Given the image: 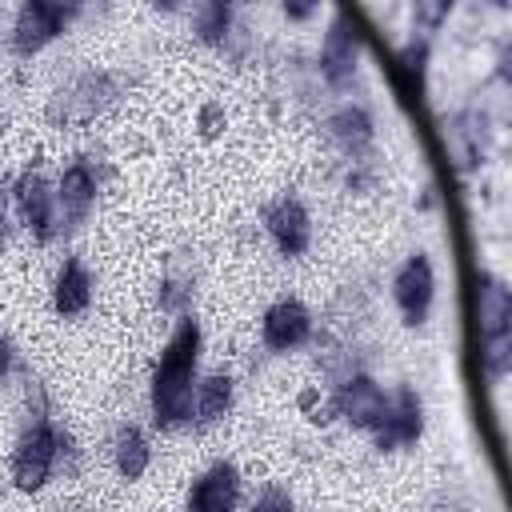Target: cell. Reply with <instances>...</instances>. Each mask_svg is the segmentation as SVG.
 Segmentation results:
<instances>
[{
	"label": "cell",
	"instance_id": "cell-1",
	"mask_svg": "<svg viewBox=\"0 0 512 512\" xmlns=\"http://www.w3.org/2000/svg\"><path fill=\"white\" fill-rule=\"evenodd\" d=\"M200 348H204L200 324L192 316H180L152 364V376H148V412L160 432L188 428L192 392L200 380Z\"/></svg>",
	"mask_w": 512,
	"mask_h": 512
},
{
	"label": "cell",
	"instance_id": "cell-2",
	"mask_svg": "<svg viewBox=\"0 0 512 512\" xmlns=\"http://www.w3.org/2000/svg\"><path fill=\"white\" fill-rule=\"evenodd\" d=\"M64 452H68V436H64L60 424L52 420L48 400H40V404L24 416V428H20L16 448H12V456H8L12 488H16V492H40V488L56 476Z\"/></svg>",
	"mask_w": 512,
	"mask_h": 512
},
{
	"label": "cell",
	"instance_id": "cell-3",
	"mask_svg": "<svg viewBox=\"0 0 512 512\" xmlns=\"http://www.w3.org/2000/svg\"><path fill=\"white\" fill-rule=\"evenodd\" d=\"M80 16L76 4H60V0H24L16 12H12V24L4 32L8 40V52L28 60V56H40L52 40H60L68 32V24Z\"/></svg>",
	"mask_w": 512,
	"mask_h": 512
},
{
	"label": "cell",
	"instance_id": "cell-4",
	"mask_svg": "<svg viewBox=\"0 0 512 512\" xmlns=\"http://www.w3.org/2000/svg\"><path fill=\"white\" fill-rule=\"evenodd\" d=\"M12 212L20 220V228L36 240V244H56L64 236L60 228V208H56V180H48L40 168H24L12 188H8Z\"/></svg>",
	"mask_w": 512,
	"mask_h": 512
},
{
	"label": "cell",
	"instance_id": "cell-5",
	"mask_svg": "<svg viewBox=\"0 0 512 512\" xmlns=\"http://www.w3.org/2000/svg\"><path fill=\"white\" fill-rule=\"evenodd\" d=\"M116 100H120V76L84 68L64 88H56V96L48 100V120L52 124H88Z\"/></svg>",
	"mask_w": 512,
	"mask_h": 512
},
{
	"label": "cell",
	"instance_id": "cell-6",
	"mask_svg": "<svg viewBox=\"0 0 512 512\" xmlns=\"http://www.w3.org/2000/svg\"><path fill=\"white\" fill-rule=\"evenodd\" d=\"M392 304L408 328L428 324L436 304V264L428 252H408L392 272Z\"/></svg>",
	"mask_w": 512,
	"mask_h": 512
},
{
	"label": "cell",
	"instance_id": "cell-7",
	"mask_svg": "<svg viewBox=\"0 0 512 512\" xmlns=\"http://www.w3.org/2000/svg\"><path fill=\"white\" fill-rule=\"evenodd\" d=\"M380 452H404L424 436V400L412 384H396L388 392V408L380 424L368 432Z\"/></svg>",
	"mask_w": 512,
	"mask_h": 512
},
{
	"label": "cell",
	"instance_id": "cell-8",
	"mask_svg": "<svg viewBox=\"0 0 512 512\" xmlns=\"http://www.w3.org/2000/svg\"><path fill=\"white\" fill-rule=\"evenodd\" d=\"M316 64H320L324 84L336 88V92H344L356 80V72H360V32L348 20V12H332V20H328V28L320 36Z\"/></svg>",
	"mask_w": 512,
	"mask_h": 512
},
{
	"label": "cell",
	"instance_id": "cell-9",
	"mask_svg": "<svg viewBox=\"0 0 512 512\" xmlns=\"http://www.w3.org/2000/svg\"><path fill=\"white\" fill-rule=\"evenodd\" d=\"M260 220H264V232L280 256L292 260V256H304L312 248V212L296 192H280L276 200H268Z\"/></svg>",
	"mask_w": 512,
	"mask_h": 512
},
{
	"label": "cell",
	"instance_id": "cell-10",
	"mask_svg": "<svg viewBox=\"0 0 512 512\" xmlns=\"http://www.w3.org/2000/svg\"><path fill=\"white\" fill-rule=\"evenodd\" d=\"M384 408H388V388L368 372H348L332 388V412L356 432H372L380 424Z\"/></svg>",
	"mask_w": 512,
	"mask_h": 512
},
{
	"label": "cell",
	"instance_id": "cell-11",
	"mask_svg": "<svg viewBox=\"0 0 512 512\" xmlns=\"http://www.w3.org/2000/svg\"><path fill=\"white\" fill-rule=\"evenodd\" d=\"M312 332H316V320H312L308 304L296 300V296L272 300V304L264 308V316H260V344H264L272 356H288V352L304 348V344L312 340Z\"/></svg>",
	"mask_w": 512,
	"mask_h": 512
},
{
	"label": "cell",
	"instance_id": "cell-12",
	"mask_svg": "<svg viewBox=\"0 0 512 512\" xmlns=\"http://www.w3.org/2000/svg\"><path fill=\"white\" fill-rule=\"evenodd\" d=\"M324 132H328L332 148H336L344 160L360 164V160H368V152H372L376 120H372L368 104H360V100H340V104L324 116Z\"/></svg>",
	"mask_w": 512,
	"mask_h": 512
},
{
	"label": "cell",
	"instance_id": "cell-13",
	"mask_svg": "<svg viewBox=\"0 0 512 512\" xmlns=\"http://www.w3.org/2000/svg\"><path fill=\"white\" fill-rule=\"evenodd\" d=\"M96 192H100V176L88 160H72L64 164V172L56 176V208H60V228L64 236L76 232L92 208H96Z\"/></svg>",
	"mask_w": 512,
	"mask_h": 512
},
{
	"label": "cell",
	"instance_id": "cell-14",
	"mask_svg": "<svg viewBox=\"0 0 512 512\" xmlns=\"http://www.w3.org/2000/svg\"><path fill=\"white\" fill-rule=\"evenodd\" d=\"M240 484H244L240 468L232 460H216L192 480L184 512H236L240 508Z\"/></svg>",
	"mask_w": 512,
	"mask_h": 512
},
{
	"label": "cell",
	"instance_id": "cell-15",
	"mask_svg": "<svg viewBox=\"0 0 512 512\" xmlns=\"http://www.w3.org/2000/svg\"><path fill=\"white\" fill-rule=\"evenodd\" d=\"M472 324L480 340L512 332V292L496 272H476L472 280Z\"/></svg>",
	"mask_w": 512,
	"mask_h": 512
},
{
	"label": "cell",
	"instance_id": "cell-16",
	"mask_svg": "<svg viewBox=\"0 0 512 512\" xmlns=\"http://www.w3.org/2000/svg\"><path fill=\"white\" fill-rule=\"evenodd\" d=\"M92 272L80 256H64L56 264V276H52V312L60 320H76L92 308Z\"/></svg>",
	"mask_w": 512,
	"mask_h": 512
},
{
	"label": "cell",
	"instance_id": "cell-17",
	"mask_svg": "<svg viewBox=\"0 0 512 512\" xmlns=\"http://www.w3.org/2000/svg\"><path fill=\"white\" fill-rule=\"evenodd\" d=\"M236 404V380L228 372H208L196 380V392H192V416H188V428H216Z\"/></svg>",
	"mask_w": 512,
	"mask_h": 512
},
{
	"label": "cell",
	"instance_id": "cell-18",
	"mask_svg": "<svg viewBox=\"0 0 512 512\" xmlns=\"http://www.w3.org/2000/svg\"><path fill=\"white\" fill-rule=\"evenodd\" d=\"M148 464H152V440L144 436L140 424L124 420L112 432V468H116V476L132 484V480H140L148 472Z\"/></svg>",
	"mask_w": 512,
	"mask_h": 512
},
{
	"label": "cell",
	"instance_id": "cell-19",
	"mask_svg": "<svg viewBox=\"0 0 512 512\" xmlns=\"http://www.w3.org/2000/svg\"><path fill=\"white\" fill-rule=\"evenodd\" d=\"M188 20H192V36L204 44V48H228L232 36H236V8L224 4V0H204V4H192L188 8Z\"/></svg>",
	"mask_w": 512,
	"mask_h": 512
},
{
	"label": "cell",
	"instance_id": "cell-20",
	"mask_svg": "<svg viewBox=\"0 0 512 512\" xmlns=\"http://www.w3.org/2000/svg\"><path fill=\"white\" fill-rule=\"evenodd\" d=\"M156 304H160V312H168V316H176V320H180V316H192V312H188V308H192V280L168 272V276L160 280Z\"/></svg>",
	"mask_w": 512,
	"mask_h": 512
},
{
	"label": "cell",
	"instance_id": "cell-21",
	"mask_svg": "<svg viewBox=\"0 0 512 512\" xmlns=\"http://www.w3.org/2000/svg\"><path fill=\"white\" fill-rule=\"evenodd\" d=\"M248 512H292V492L284 484H268V488H260V496L252 500Z\"/></svg>",
	"mask_w": 512,
	"mask_h": 512
},
{
	"label": "cell",
	"instance_id": "cell-22",
	"mask_svg": "<svg viewBox=\"0 0 512 512\" xmlns=\"http://www.w3.org/2000/svg\"><path fill=\"white\" fill-rule=\"evenodd\" d=\"M12 368H16V344H12L8 336H0V388L8 384Z\"/></svg>",
	"mask_w": 512,
	"mask_h": 512
},
{
	"label": "cell",
	"instance_id": "cell-23",
	"mask_svg": "<svg viewBox=\"0 0 512 512\" xmlns=\"http://www.w3.org/2000/svg\"><path fill=\"white\" fill-rule=\"evenodd\" d=\"M8 220H12V200H8V192L0 188V248L8 244V232H12V224H8Z\"/></svg>",
	"mask_w": 512,
	"mask_h": 512
},
{
	"label": "cell",
	"instance_id": "cell-24",
	"mask_svg": "<svg viewBox=\"0 0 512 512\" xmlns=\"http://www.w3.org/2000/svg\"><path fill=\"white\" fill-rule=\"evenodd\" d=\"M280 12H284V20H308V16H316L320 8H316V4H284Z\"/></svg>",
	"mask_w": 512,
	"mask_h": 512
},
{
	"label": "cell",
	"instance_id": "cell-25",
	"mask_svg": "<svg viewBox=\"0 0 512 512\" xmlns=\"http://www.w3.org/2000/svg\"><path fill=\"white\" fill-rule=\"evenodd\" d=\"M0 24H4V4H0Z\"/></svg>",
	"mask_w": 512,
	"mask_h": 512
}]
</instances>
